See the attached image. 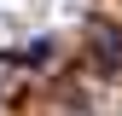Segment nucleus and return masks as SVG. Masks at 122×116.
I'll return each mask as SVG.
<instances>
[{"mask_svg": "<svg viewBox=\"0 0 122 116\" xmlns=\"http://www.w3.org/2000/svg\"><path fill=\"white\" fill-rule=\"evenodd\" d=\"M93 52H105L111 70L122 64V47H116V29H111V23H93Z\"/></svg>", "mask_w": 122, "mask_h": 116, "instance_id": "obj_1", "label": "nucleus"}, {"mask_svg": "<svg viewBox=\"0 0 122 116\" xmlns=\"http://www.w3.org/2000/svg\"><path fill=\"white\" fill-rule=\"evenodd\" d=\"M23 58L41 70V64H52V58H58V47H52V41H29V52H23Z\"/></svg>", "mask_w": 122, "mask_h": 116, "instance_id": "obj_2", "label": "nucleus"}]
</instances>
